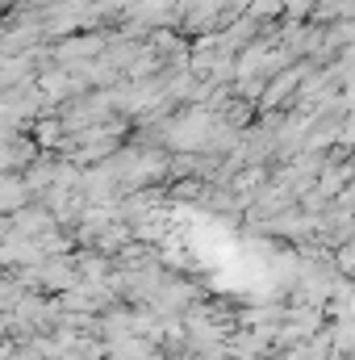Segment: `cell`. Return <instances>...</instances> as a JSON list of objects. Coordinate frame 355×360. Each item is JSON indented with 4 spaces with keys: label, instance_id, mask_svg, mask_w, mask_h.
<instances>
[{
    "label": "cell",
    "instance_id": "cell-1",
    "mask_svg": "<svg viewBox=\"0 0 355 360\" xmlns=\"http://www.w3.org/2000/svg\"><path fill=\"white\" fill-rule=\"evenodd\" d=\"M309 4H314V0H284V8H288V13H293V17H301V13H305V8H309Z\"/></svg>",
    "mask_w": 355,
    "mask_h": 360
}]
</instances>
